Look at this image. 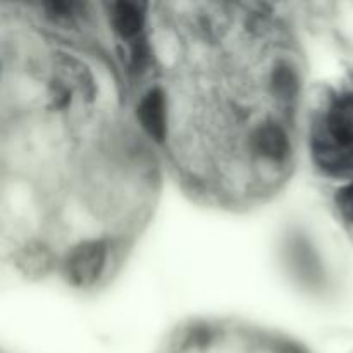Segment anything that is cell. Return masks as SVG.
I'll return each mask as SVG.
<instances>
[{
  "mask_svg": "<svg viewBox=\"0 0 353 353\" xmlns=\"http://www.w3.org/2000/svg\"><path fill=\"white\" fill-rule=\"evenodd\" d=\"M109 257L105 241L93 240L81 243L69 254L65 261V276L78 288L93 286L103 274Z\"/></svg>",
  "mask_w": 353,
  "mask_h": 353,
  "instance_id": "obj_1",
  "label": "cell"
},
{
  "mask_svg": "<svg viewBox=\"0 0 353 353\" xmlns=\"http://www.w3.org/2000/svg\"><path fill=\"white\" fill-rule=\"evenodd\" d=\"M250 150L268 162H283L292 152L286 131L276 123H264L250 134Z\"/></svg>",
  "mask_w": 353,
  "mask_h": 353,
  "instance_id": "obj_2",
  "label": "cell"
},
{
  "mask_svg": "<svg viewBox=\"0 0 353 353\" xmlns=\"http://www.w3.org/2000/svg\"><path fill=\"white\" fill-rule=\"evenodd\" d=\"M323 137L336 147L353 150V93L340 97L330 107Z\"/></svg>",
  "mask_w": 353,
  "mask_h": 353,
  "instance_id": "obj_3",
  "label": "cell"
},
{
  "mask_svg": "<svg viewBox=\"0 0 353 353\" xmlns=\"http://www.w3.org/2000/svg\"><path fill=\"white\" fill-rule=\"evenodd\" d=\"M138 117L154 140H164L168 133V102L161 90L154 88L145 93L138 105Z\"/></svg>",
  "mask_w": 353,
  "mask_h": 353,
  "instance_id": "obj_4",
  "label": "cell"
},
{
  "mask_svg": "<svg viewBox=\"0 0 353 353\" xmlns=\"http://www.w3.org/2000/svg\"><path fill=\"white\" fill-rule=\"evenodd\" d=\"M110 23L121 38H134L145 24L143 7L131 2H117L110 6Z\"/></svg>",
  "mask_w": 353,
  "mask_h": 353,
  "instance_id": "obj_5",
  "label": "cell"
},
{
  "mask_svg": "<svg viewBox=\"0 0 353 353\" xmlns=\"http://www.w3.org/2000/svg\"><path fill=\"white\" fill-rule=\"evenodd\" d=\"M271 85L279 99L290 100L295 97L296 90H299V78H296V72L293 71L292 65L279 64L272 71Z\"/></svg>",
  "mask_w": 353,
  "mask_h": 353,
  "instance_id": "obj_6",
  "label": "cell"
},
{
  "mask_svg": "<svg viewBox=\"0 0 353 353\" xmlns=\"http://www.w3.org/2000/svg\"><path fill=\"white\" fill-rule=\"evenodd\" d=\"M334 200H336V207L340 210L341 217L345 221H348V223H353V183L343 186L336 193Z\"/></svg>",
  "mask_w": 353,
  "mask_h": 353,
  "instance_id": "obj_7",
  "label": "cell"
}]
</instances>
